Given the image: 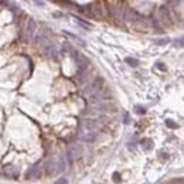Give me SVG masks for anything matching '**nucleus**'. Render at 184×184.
<instances>
[{
    "mask_svg": "<svg viewBox=\"0 0 184 184\" xmlns=\"http://www.w3.org/2000/svg\"><path fill=\"white\" fill-rule=\"evenodd\" d=\"M55 166H57V162H55V160H50V162L47 163V173H48V174L55 173V171H57Z\"/></svg>",
    "mask_w": 184,
    "mask_h": 184,
    "instance_id": "nucleus-6",
    "label": "nucleus"
},
{
    "mask_svg": "<svg viewBox=\"0 0 184 184\" xmlns=\"http://www.w3.org/2000/svg\"><path fill=\"white\" fill-rule=\"evenodd\" d=\"M43 51H44V55H45V57H54V55H55V53H57L55 47H54V45H51V44H50V45H45Z\"/></svg>",
    "mask_w": 184,
    "mask_h": 184,
    "instance_id": "nucleus-4",
    "label": "nucleus"
},
{
    "mask_svg": "<svg viewBox=\"0 0 184 184\" xmlns=\"http://www.w3.org/2000/svg\"><path fill=\"white\" fill-rule=\"evenodd\" d=\"M97 137H98L97 133H95V132H91V133H88V135L84 136L82 139H84L85 142H89V143H91V142H95V140H97Z\"/></svg>",
    "mask_w": 184,
    "mask_h": 184,
    "instance_id": "nucleus-7",
    "label": "nucleus"
},
{
    "mask_svg": "<svg viewBox=\"0 0 184 184\" xmlns=\"http://www.w3.org/2000/svg\"><path fill=\"white\" fill-rule=\"evenodd\" d=\"M35 5H37V6H43L44 3H43V2H35Z\"/></svg>",
    "mask_w": 184,
    "mask_h": 184,
    "instance_id": "nucleus-16",
    "label": "nucleus"
},
{
    "mask_svg": "<svg viewBox=\"0 0 184 184\" xmlns=\"http://www.w3.org/2000/svg\"><path fill=\"white\" fill-rule=\"evenodd\" d=\"M113 180H115V181H119V180H120V177H119V173H115V174H113Z\"/></svg>",
    "mask_w": 184,
    "mask_h": 184,
    "instance_id": "nucleus-13",
    "label": "nucleus"
},
{
    "mask_svg": "<svg viewBox=\"0 0 184 184\" xmlns=\"http://www.w3.org/2000/svg\"><path fill=\"white\" fill-rule=\"evenodd\" d=\"M55 184H68V181H67L65 179H60V180L55 181Z\"/></svg>",
    "mask_w": 184,
    "mask_h": 184,
    "instance_id": "nucleus-12",
    "label": "nucleus"
},
{
    "mask_svg": "<svg viewBox=\"0 0 184 184\" xmlns=\"http://www.w3.org/2000/svg\"><path fill=\"white\" fill-rule=\"evenodd\" d=\"M53 16H54V17H61V16H62V13H58V12H57V13H54Z\"/></svg>",
    "mask_w": 184,
    "mask_h": 184,
    "instance_id": "nucleus-15",
    "label": "nucleus"
},
{
    "mask_svg": "<svg viewBox=\"0 0 184 184\" xmlns=\"http://www.w3.org/2000/svg\"><path fill=\"white\" fill-rule=\"evenodd\" d=\"M35 27H37V24H35L34 20H33V18H28V21H27V27H26L27 38H28V37H33V34H34V31H35Z\"/></svg>",
    "mask_w": 184,
    "mask_h": 184,
    "instance_id": "nucleus-3",
    "label": "nucleus"
},
{
    "mask_svg": "<svg viewBox=\"0 0 184 184\" xmlns=\"http://www.w3.org/2000/svg\"><path fill=\"white\" fill-rule=\"evenodd\" d=\"M125 61H126L130 67H137V65H139V60H136V58L126 57V58H125Z\"/></svg>",
    "mask_w": 184,
    "mask_h": 184,
    "instance_id": "nucleus-8",
    "label": "nucleus"
},
{
    "mask_svg": "<svg viewBox=\"0 0 184 184\" xmlns=\"http://www.w3.org/2000/svg\"><path fill=\"white\" fill-rule=\"evenodd\" d=\"M166 125H167L169 127H177V123L171 122V119H167V120H166Z\"/></svg>",
    "mask_w": 184,
    "mask_h": 184,
    "instance_id": "nucleus-10",
    "label": "nucleus"
},
{
    "mask_svg": "<svg viewBox=\"0 0 184 184\" xmlns=\"http://www.w3.org/2000/svg\"><path fill=\"white\" fill-rule=\"evenodd\" d=\"M84 154V149L81 145H71L70 147H68V153H67V156H68V159H70L71 162H74V160H79V159L82 157Z\"/></svg>",
    "mask_w": 184,
    "mask_h": 184,
    "instance_id": "nucleus-1",
    "label": "nucleus"
},
{
    "mask_svg": "<svg viewBox=\"0 0 184 184\" xmlns=\"http://www.w3.org/2000/svg\"><path fill=\"white\" fill-rule=\"evenodd\" d=\"M102 84H104V79L102 78H98L94 81V84H91V87H88L87 89V94L88 95H98V92L102 91Z\"/></svg>",
    "mask_w": 184,
    "mask_h": 184,
    "instance_id": "nucleus-2",
    "label": "nucleus"
},
{
    "mask_svg": "<svg viewBox=\"0 0 184 184\" xmlns=\"http://www.w3.org/2000/svg\"><path fill=\"white\" fill-rule=\"evenodd\" d=\"M142 147L146 152H150V150L153 149V142H152V139H143L142 140Z\"/></svg>",
    "mask_w": 184,
    "mask_h": 184,
    "instance_id": "nucleus-5",
    "label": "nucleus"
},
{
    "mask_svg": "<svg viewBox=\"0 0 184 184\" xmlns=\"http://www.w3.org/2000/svg\"><path fill=\"white\" fill-rule=\"evenodd\" d=\"M84 126L87 127V129H89V130H94V129H97V123L92 122V120H85Z\"/></svg>",
    "mask_w": 184,
    "mask_h": 184,
    "instance_id": "nucleus-9",
    "label": "nucleus"
},
{
    "mask_svg": "<svg viewBox=\"0 0 184 184\" xmlns=\"http://www.w3.org/2000/svg\"><path fill=\"white\" fill-rule=\"evenodd\" d=\"M136 112H137V113H145L146 109L145 108H142V106H136Z\"/></svg>",
    "mask_w": 184,
    "mask_h": 184,
    "instance_id": "nucleus-11",
    "label": "nucleus"
},
{
    "mask_svg": "<svg viewBox=\"0 0 184 184\" xmlns=\"http://www.w3.org/2000/svg\"><path fill=\"white\" fill-rule=\"evenodd\" d=\"M156 67H157V68H160V70H166V67H163L162 62H157V64H156Z\"/></svg>",
    "mask_w": 184,
    "mask_h": 184,
    "instance_id": "nucleus-14",
    "label": "nucleus"
}]
</instances>
